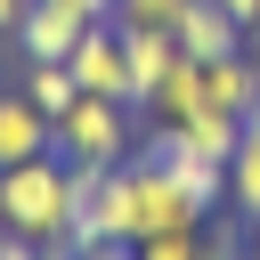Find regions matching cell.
I'll return each mask as SVG.
<instances>
[{
  "mask_svg": "<svg viewBox=\"0 0 260 260\" xmlns=\"http://www.w3.org/2000/svg\"><path fill=\"white\" fill-rule=\"evenodd\" d=\"M252 260H260V228H252Z\"/></svg>",
  "mask_w": 260,
  "mask_h": 260,
  "instance_id": "cell-21",
  "label": "cell"
},
{
  "mask_svg": "<svg viewBox=\"0 0 260 260\" xmlns=\"http://www.w3.org/2000/svg\"><path fill=\"white\" fill-rule=\"evenodd\" d=\"M73 8H81V16H114V0H73Z\"/></svg>",
  "mask_w": 260,
  "mask_h": 260,
  "instance_id": "cell-19",
  "label": "cell"
},
{
  "mask_svg": "<svg viewBox=\"0 0 260 260\" xmlns=\"http://www.w3.org/2000/svg\"><path fill=\"white\" fill-rule=\"evenodd\" d=\"M138 260H203V228H171V236H146Z\"/></svg>",
  "mask_w": 260,
  "mask_h": 260,
  "instance_id": "cell-15",
  "label": "cell"
},
{
  "mask_svg": "<svg viewBox=\"0 0 260 260\" xmlns=\"http://www.w3.org/2000/svg\"><path fill=\"white\" fill-rule=\"evenodd\" d=\"M32 154H49V114L24 89H0V171H16Z\"/></svg>",
  "mask_w": 260,
  "mask_h": 260,
  "instance_id": "cell-9",
  "label": "cell"
},
{
  "mask_svg": "<svg viewBox=\"0 0 260 260\" xmlns=\"http://www.w3.org/2000/svg\"><path fill=\"white\" fill-rule=\"evenodd\" d=\"M81 260H138V244H89Z\"/></svg>",
  "mask_w": 260,
  "mask_h": 260,
  "instance_id": "cell-18",
  "label": "cell"
},
{
  "mask_svg": "<svg viewBox=\"0 0 260 260\" xmlns=\"http://www.w3.org/2000/svg\"><path fill=\"white\" fill-rule=\"evenodd\" d=\"M228 211L260 228V138H244L236 162H228Z\"/></svg>",
  "mask_w": 260,
  "mask_h": 260,
  "instance_id": "cell-13",
  "label": "cell"
},
{
  "mask_svg": "<svg viewBox=\"0 0 260 260\" xmlns=\"http://www.w3.org/2000/svg\"><path fill=\"white\" fill-rule=\"evenodd\" d=\"M65 65H73V81H81L89 98H122V106H130V57H122V24H114V16H98V24L73 41Z\"/></svg>",
  "mask_w": 260,
  "mask_h": 260,
  "instance_id": "cell-4",
  "label": "cell"
},
{
  "mask_svg": "<svg viewBox=\"0 0 260 260\" xmlns=\"http://www.w3.org/2000/svg\"><path fill=\"white\" fill-rule=\"evenodd\" d=\"M16 89H24V98H32L41 114H49V122H57V114H65L73 98H81V81H73V65H24V81H16Z\"/></svg>",
  "mask_w": 260,
  "mask_h": 260,
  "instance_id": "cell-12",
  "label": "cell"
},
{
  "mask_svg": "<svg viewBox=\"0 0 260 260\" xmlns=\"http://www.w3.org/2000/svg\"><path fill=\"white\" fill-rule=\"evenodd\" d=\"M130 114L138 106H122V98H73L57 122H49V154L57 162H81V171H114V162H130Z\"/></svg>",
  "mask_w": 260,
  "mask_h": 260,
  "instance_id": "cell-2",
  "label": "cell"
},
{
  "mask_svg": "<svg viewBox=\"0 0 260 260\" xmlns=\"http://www.w3.org/2000/svg\"><path fill=\"white\" fill-rule=\"evenodd\" d=\"M171 41H179L195 65H219V57H236L252 32H244V24H236L219 0H187V16H179V32H171Z\"/></svg>",
  "mask_w": 260,
  "mask_h": 260,
  "instance_id": "cell-7",
  "label": "cell"
},
{
  "mask_svg": "<svg viewBox=\"0 0 260 260\" xmlns=\"http://www.w3.org/2000/svg\"><path fill=\"white\" fill-rule=\"evenodd\" d=\"M24 8H32V0H0V41H16V24H24Z\"/></svg>",
  "mask_w": 260,
  "mask_h": 260,
  "instance_id": "cell-16",
  "label": "cell"
},
{
  "mask_svg": "<svg viewBox=\"0 0 260 260\" xmlns=\"http://www.w3.org/2000/svg\"><path fill=\"white\" fill-rule=\"evenodd\" d=\"M89 24H98V16H81L73 0H32L24 24H16V49H24V65H65Z\"/></svg>",
  "mask_w": 260,
  "mask_h": 260,
  "instance_id": "cell-5",
  "label": "cell"
},
{
  "mask_svg": "<svg viewBox=\"0 0 260 260\" xmlns=\"http://www.w3.org/2000/svg\"><path fill=\"white\" fill-rule=\"evenodd\" d=\"M146 114H154V130H179L187 114H203V65H195V57H179V65H171V81L154 89V106H146Z\"/></svg>",
  "mask_w": 260,
  "mask_h": 260,
  "instance_id": "cell-10",
  "label": "cell"
},
{
  "mask_svg": "<svg viewBox=\"0 0 260 260\" xmlns=\"http://www.w3.org/2000/svg\"><path fill=\"white\" fill-rule=\"evenodd\" d=\"M219 8H228V16L244 24V32H260V0H219Z\"/></svg>",
  "mask_w": 260,
  "mask_h": 260,
  "instance_id": "cell-17",
  "label": "cell"
},
{
  "mask_svg": "<svg viewBox=\"0 0 260 260\" xmlns=\"http://www.w3.org/2000/svg\"><path fill=\"white\" fill-rule=\"evenodd\" d=\"M171 138H179L187 154H211V162H236V146H244V122H236V114H211V106H203V114H187V122H179Z\"/></svg>",
  "mask_w": 260,
  "mask_h": 260,
  "instance_id": "cell-11",
  "label": "cell"
},
{
  "mask_svg": "<svg viewBox=\"0 0 260 260\" xmlns=\"http://www.w3.org/2000/svg\"><path fill=\"white\" fill-rule=\"evenodd\" d=\"M244 138H260V98H252V114H244Z\"/></svg>",
  "mask_w": 260,
  "mask_h": 260,
  "instance_id": "cell-20",
  "label": "cell"
},
{
  "mask_svg": "<svg viewBox=\"0 0 260 260\" xmlns=\"http://www.w3.org/2000/svg\"><path fill=\"white\" fill-rule=\"evenodd\" d=\"M122 57H130V106L146 114V106H154V89L171 81V65H179L187 49H179L171 32H122Z\"/></svg>",
  "mask_w": 260,
  "mask_h": 260,
  "instance_id": "cell-8",
  "label": "cell"
},
{
  "mask_svg": "<svg viewBox=\"0 0 260 260\" xmlns=\"http://www.w3.org/2000/svg\"><path fill=\"white\" fill-rule=\"evenodd\" d=\"M146 154H154V162H162V171H171V179L195 195V211H203V219L228 203V162H211V154H187L171 130H154V138H146Z\"/></svg>",
  "mask_w": 260,
  "mask_h": 260,
  "instance_id": "cell-6",
  "label": "cell"
},
{
  "mask_svg": "<svg viewBox=\"0 0 260 260\" xmlns=\"http://www.w3.org/2000/svg\"><path fill=\"white\" fill-rule=\"evenodd\" d=\"M122 228H130V244H146V236H171V228H203V211L154 154H130L122 162Z\"/></svg>",
  "mask_w": 260,
  "mask_h": 260,
  "instance_id": "cell-3",
  "label": "cell"
},
{
  "mask_svg": "<svg viewBox=\"0 0 260 260\" xmlns=\"http://www.w3.org/2000/svg\"><path fill=\"white\" fill-rule=\"evenodd\" d=\"M0 228L32 236L49 260H81V244H73V162L32 154V162L0 171Z\"/></svg>",
  "mask_w": 260,
  "mask_h": 260,
  "instance_id": "cell-1",
  "label": "cell"
},
{
  "mask_svg": "<svg viewBox=\"0 0 260 260\" xmlns=\"http://www.w3.org/2000/svg\"><path fill=\"white\" fill-rule=\"evenodd\" d=\"M187 0H114V24L122 32H179Z\"/></svg>",
  "mask_w": 260,
  "mask_h": 260,
  "instance_id": "cell-14",
  "label": "cell"
}]
</instances>
